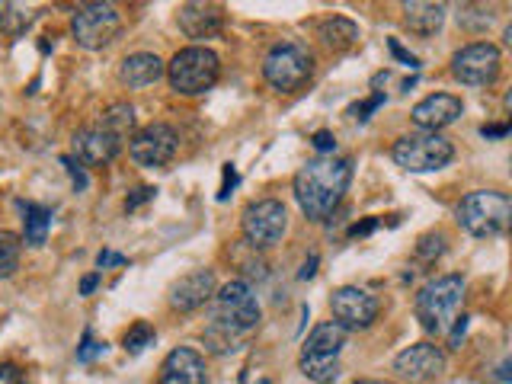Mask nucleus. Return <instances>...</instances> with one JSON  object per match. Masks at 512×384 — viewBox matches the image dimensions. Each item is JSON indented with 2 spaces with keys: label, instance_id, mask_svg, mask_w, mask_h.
I'll return each mask as SVG.
<instances>
[{
  "label": "nucleus",
  "instance_id": "1",
  "mask_svg": "<svg viewBox=\"0 0 512 384\" xmlns=\"http://www.w3.org/2000/svg\"><path fill=\"white\" fill-rule=\"evenodd\" d=\"M260 327V301L247 279H231L212 298V320L205 327V346L224 356L234 352L247 336Z\"/></svg>",
  "mask_w": 512,
  "mask_h": 384
},
{
  "label": "nucleus",
  "instance_id": "2",
  "mask_svg": "<svg viewBox=\"0 0 512 384\" xmlns=\"http://www.w3.org/2000/svg\"><path fill=\"white\" fill-rule=\"evenodd\" d=\"M352 183L349 157H317L295 173V199L311 221L330 218Z\"/></svg>",
  "mask_w": 512,
  "mask_h": 384
},
{
  "label": "nucleus",
  "instance_id": "3",
  "mask_svg": "<svg viewBox=\"0 0 512 384\" xmlns=\"http://www.w3.org/2000/svg\"><path fill=\"white\" fill-rule=\"evenodd\" d=\"M464 301V279L461 276H439L426 282L413 298V314L426 333H448L455 324L458 308Z\"/></svg>",
  "mask_w": 512,
  "mask_h": 384
},
{
  "label": "nucleus",
  "instance_id": "4",
  "mask_svg": "<svg viewBox=\"0 0 512 384\" xmlns=\"http://www.w3.org/2000/svg\"><path fill=\"white\" fill-rule=\"evenodd\" d=\"M346 333L336 320H327V324H317L311 330V336L301 346L298 356V368L304 378H311L314 384H330L340 375V352L346 346Z\"/></svg>",
  "mask_w": 512,
  "mask_h": 384
},
{
  "label": "nucleus",
  "instance_id": "5",
  "mask_svg": "<svg viewBox=\"0 0 512 384\" xmlns=\"http://www.w3.org/2000/svg\"><path fill=\"white\" fill-rule=\"evenodd\" d=\"M512 199L500 189H477L458 202V224L471 237H500L509 228Z\"/></svg>",
  "mask_w": 512,
  "mask_h": 384
},
{
  "label": "nucleus",
  "instance_id": "6",
  "mask_svg": "<svg viewBox=\"0 0 512 384\" xmlns=\"http://www.w3.org/2000/svg\"><path fill=\"white\" fill-rule=\"evenodd\" d=\"M218 77H221V58L205 45L180 48L167 64L170 87L183 96H199L205 90H212L218 84Z\"/></svg>",
  "mask_w": 512,
  "mask_h": 384
},
{
  "label": "nucleus",
  "instance_id": "7",
  "mask_svg": "<svg viewBox=\"0 0 512 384\" xmlns=\"http://www.w3.org/2000/svg\"><path fill=\"white\" fill-rule=\"evenodd\" d=\"M263 77L272 90L298 93L314 77V55L298 42H282L263 58Z\"/></svg>",
  "mask_w": 512,
  "mask_h": 384
},
{
  "label": "nucleus",
  "instance_id": "8",
  "mask_svg": "<svg viewBox=\"0 0 512 384\" xmlns=\"http://www.w3.org/2000/svg\"><path fill=\"white\" fill-rule=\"evenodd\" d=\"M394 164L407 173H432L452 164L455 148L452 141L442 138L439 132H420V135H404L394 141Z\"/></svg>",
  "mask_w": 512,
  "mask_h": 384
},
{
  "label": "nucleus",
  "instance_id": "9",
  "mask_svg": "<svg viewBox=\"0 0 512 384\" xmlns=\"http://www.w3.org/2000/svg\"><path fill=\"white\" fill-rule=\"evenodd\" d=\"M240 228H244V240L253 250H269L285 237L288 212L279 199H256L240 215Z\"/></svg>",
  "mask_w": 512,
  "mask_h": 384
},
{
  "label": "nucleus",
  "instance_id": "10",
  "mask_svg": "<svg viewBox=\"0 0 512 384\" xmlns=\"http://www.w3.org/2000/svg\"><path fill=\"white\" fill-rule=\"evenodd\" d=\"M71 29L77 45L90 48V52H100L109 42H116V36L122 32V13L112 4H87L74 13Z\"/></svg>",
  "mask_w": 512,
  "mask_h": 384
},
{
  "label": "nucleus",
  "instance_id": "11",
  "mask_svg": "<svg viewBox=\"0 0 512 384\" xmlns=\"http://www.w3.org/2000/svg\"><path fill=\"white\" fill-rule=\"evenodd\" d=\"M503 68V52L493 42H471L452 58V74L464 87H490Z\"/></svg>",
  "mask_w": 512,
  "mask_h": 384
},
{
  "label": "nucleus",
  "instance_id": "12",
  "mask_svg": "<svg viewBox=\"0 0 512 384\" xmlns=\"http://www.w3.org/2000/svg\"><path fill=\"white\" fill-rule=\"evenodd\" d=\"M180 148V135L167 122H151L138 128L128 141V154L138 167H167Z\"/></svg>",
  "mask_w": 512,
  "mask_h": 384
},
{
  "label": "nucleus",
  "instance_id": "13",
  "mask_svg": "<svg viewBox=\"0 0 512 384\" xmlns=\"http://www.w3.org/2000/svg\"><path fill=\"white\" fill-rule=\"evenodd\" d=\"M330 311H333L336 324H340L343 330H365V327H372L378 320L381 301L372 292L359 288V285H343V288H336V292H333Z\"/></svg>",
  "mask_w": 512,
  "mask_h": 384
},
{
  "label": "nucleus",
  "instance_id": "14",
  "mask_svg": "<svg viewBox=\"0 0 512 384\" xmlns=\"http://www.w3.org/2000/svg\"><path fill=\"white\" fill-rule=\"evenodd\" d=\"M445 352L432 343H416V346H407L404 352H397L394 359V375L404 378V381H413V384H426V381H436L442 378L445 372Z\"/></svg>",
  "mask_w": 512,
  "mask_h": 384
},
{
  "label": "nucleus",
  "instance_id": "15",
  "mask_svg": "<svg viewBox=\"0 0 512 384\" xmlns=\"http://www.w3.org/2000/svg\"><path fill=\"white\" fill-rule=\"evenodd\" d=\"M218 292V279L212 269H192L186 272L183 279H176L170 288V308L189 314V311H199L202 304H208Z\"/></svg>",
  "mask_w": 512,
  "mask_h": 384
},
{
  "label": "nucleus",
  "instance_id": "16",
  "mask_svg": "<svg viewBox=\"0 0 512 384\" xmlns=\"http://www.w3.org/2000/svg\"><path fill=\"white\" fill-rule=\"evenodd\" d=\"M122 151V138L106 132V128H84V132L74 135V157L77 164L87 167H106L116 160V154Z\"/></svg>",
  "mask_w": 512,
  "mask_h": 384
},
{
  "label": "nucleus",
  "instance_id": "17",
  "mask_svg": "<svg viewBox=\"0 0 512 384\" xmlns=\"http://www.w3.org/2000/svg\"><path fill=\"white\" fill-rule=\"evenodd\" d=\"M464 112L461 96L455 93H432L410 109V119L423 128V132H439V128L452 125Z\"/></svg>",
  "mask_w": 512,
  "mask_h": 384
},
{
  "label": "nucleus",
  "instance_id": "18",
  "mask_svg": "<svg viewBox=\"0 0 512 384\" xmlns=\"http://www.w3.org/2000/svg\"><path fill=\"white\" fill-rule=\"evenodd\" d=\"M208 368L202 352H196L192 346H176L170 356L160 365V378L157 384H205Z\"/></svg>",
  "mask_w": 512,
  "mask_h": 384
},
{
  "label": "nucleus",
  "instance_id": "19",
  "mask_svg": "<svg viewBox=\"0 0 512 384\" xmlns=\"http://www.w3.org/2000/svg\"><path fill=\"white\" fill-rule=\"evenodd\" d=\"M176 23L186 32V39H212L224 26V10L218 4H183Z\"/></svg>",
  "mask_w": 512,
  "mask_h": 384
},
{
  "label": "nucleus",
  "instance_id": "20",
  "mask_svg": "<svg viewBox=\"0 0 512 384\" xmlns=\"http://www.w3.org/2000/svg\"><path fill=\"white\" fill-rule=\"evenodd\" d=\"M167 74V64L160 61L157 55L151 52H138V55H128L122 61V68H119V80L125 87H148L154 84V80H160Z\"/></svg>",
  "mask_w": 512,
  "mask_h": 384
},
{
  "label": "nucleus",
  "instance_id": "21",
  "mask_svg": "<svg viewBox=\"0 0 512 384\" xmlns=\"http://www.w3.org/2000/svg\"><path fill=\"white\" fill-rule=\"evenodd\" d=\"M445 4H426V0H407L404 23L413 36H436L445 23Z\"/></svg>",
  "mask_w": 512,
  "mask_h": 384
},
{
  "label": "nucleus",
  "instance_id": "22",
  "mask_svg": "<svg viewBox=\"0 0 512 384\" xmlns=\"http://www.w3.org/2000/svg\"><path fill=\"white\" fill-rule=\"evenodd\" d=\"M317 39L324 42L330 52H346V48L359 42V26L346 20V16H330V20L317 26Z\"/></svg>",
  "mask_w": 512,
  "mask_h": 384
},
{
  "label": "nucleus",
  "instance_id": "23",
  "mask_svg": "<svg viewBox=\"0 0 512 384\" xmlns=\"http://www.w3.org/2000/svg\"><path fill=\"white\" fill-rule=\"evenodd\" d=\"M20 208H23L26 247H42L45 237H48V228H52V212H48L45 205H36V202H20Z\"/></svg>",
  "mask_w": 512,
  "mask_h": 384
},
{
  "label": "nucleus",
  "instance_id": "24",
  "mask_svg": "<svg viewBox=\"0 0 512 384\" xmlns=\"http://www.w3.org/2000/svg\"><path fill=\"white\" fill-rule=\"evenodd\" d=\"M135 125V109L128 106V103H116V106H109L106 112H103V119H100V128H106V132H112V135H125L128 128Z\"/></svg>",
  "mask_w": 512,
  "mask_h": 384
},
{
  "label": "nucleus",
  "instance_id": "25",
  "mask_svg": "<svg viewBox=\"0 0 512 384\" xmlns=\"http://www.w3.org/2000/svg\"><path fill=\"white\" fill-rule=\"evenodd\" d=\"M20 266V240L13 234H0V279H10Z\"/></svg>",
  "mask_w": 512,
  "mask_h": 384
},
{
  "label": "nucleus",
  "instance_id": "26",
  "mask_svg": "<svg viewBox=\"0 0 512 384\" xmlns=\"http://www.w3.org/2000/svg\"><path fill=\"white\" fill-rule=\"evenodd\" d=\"M157 340V333H154V327L148 324V320H138V324L125 333V352H132V356H138V352L144 349V346H151Z\"/></svg>",
  "mask_w": 512,
  "mask_h": 384
},
{
  "label": "nucleus",
  "instance_id": "27",
  "mask_svg": "<svg viewBox=\"0 0 512 384\" xmlns=\"http://www.w3.org/2000/svg\"><path fill=\"white\" fill-rule=\"evenodd\" d=\"M29 23V13H23V7L16 4H0V29L7 32V36H20Z\"/></svg>",
  "mask_w": 512,
  "mask_h": 384
},
{
  "label": "nucleus",
  "instance_id": "28",
  "mask_svg": "<svg viewBox=\"0 0 512 384\" xmlns=\"http://www.w3.org/2000/svg\"><path fill=\"white\" fill-rule=\"evenodd\" d=\"M458 23H461V26H468V29H487V26L493 23V13L484 10V7H461Z\"/></svg>",
  "mask_w": 512,
  "mask_h": 384
},
{
  "label": "nucleus",
  "instance_id": "29",
  "mask_svg": "<svg viewBox=\"0 0 512 384\" xmlns=\"http://www.w3.org/2000/svg\"><path fill=\"white\" fill-rule=\"evenodd\" d=\"M442 250H445L442 234H426V237H420V247H416V253H420L423 260H432V256H439Z\"/></svg>",
  "mask_w": 512,
  "mask_h": 384
},
{
  "label": "nucleus",
  "instance_id": "30",
  "mask_svg": "<svg viewBox=\"0 0 512 384\" xmlns=\"http://www.w3.org/2000/svg\"><path fill=\"white\" fill-rule=\"evenodd\" d=\"M103 349H106V343H96L93 336H90V330H87L84 333V343H80V349H77V362H93Z\"/></svg>",
  "mask_w": 512,
  "mask_h": 384
},
{
  "label": "nucleus",
  "instance_id": "31",
  "mask_svg": "<svg viewBox=\"0 0 512 384\" xmlns=\"http://www.w3.org/2000/svg\"><path fill=\"white\" fill-rule=\"evenodd\" d=\"M381 103H384V93H375V96H372V100H368V103H362V106H352V109H349V116H356L359 122H365V119L372 116V112H375V109H378Z\"/></svg>",
  "mask_w": 512,
  "mask_h": 384
},
{
  "label": "nucleus",
  "instance_id": "32",
  "mask_svg": "<svg viewBox=\"0 0 512 384\" xmlns=\"http://www.w3.org/2000/svg\"><path fill=\"white\" fill-rule=\"evenodd\" d=\"M157 196V189L154 186H141V189H135V196H128L125 199V212H135V208L141 205V202H151Z\"/></svg>",
  "mask_w": 512,
  "mask_h": 384
},
{
  "label": "nucleus",
  "instance_id": "33",
  "mask_svg": "<svg viewBox=\"0 0 512 384\" xmlns=\"http://www.w3.org/2000/svg\"><path fill=\"white\" fill-rule=\"evenodd\" d=\"M464 330H468V317H455V327L448 333V349H461V340H464Z\"/></svg>",
  "mask_w": 512,
  "mask_h": 384
},
{
  "label": "nucleus",
  "instance_id": "34",
  "mask_svg": "<svg viewBox=\"0 0 512 384\" xmlns=\"http://www.w3.org/2000/svg\"><path fill=\"white\" fill-rule=\"evenodd\" d=\"M388 48H391V52H394V58H400V61L407 64V68H420V58H416V55H410L407 48L400 45L397 39H388Z\"/></svg>",
  "mask_w": 512,
  "mask_h": 384
},
{
  "label": "nucleus",
  "instance_id": "35",
  "mask_svg": "<svg viewBox=\"0 0 512 384\" xmlns=\"http://www.w3.org/2000/svg\"><path fill=\"white\" fill-rule=\"evenodd\" d=\"M61 164L68 167V173H71V180L77 183V189H87V173L80 170V164H77L74 157H61Z\"/></svg>",
  "mask_w": 512,
  "mask_h": 384
},
{
  "label": "nucleus",
  "instance_id": "36",
  "mask_svg": "<svg viewBox=\"0 0 512 384\" xmlns=\"http://www.w3.org/2000/svg\"><path fill=\"white\" fill-rule=\"evenodd\" d=\"M234 186H237V170H234V164H224V183H221V189H218V199H221V202L228 199Z\"/></svg>",
  "mask_w": 512,
  "mask_h": 384
},
{
  "label": "nucleus",
  "instance_id": "37",
  "mask_svg": "<svg viewBox=\"0 0 512 384\" xmlns=\"http://www.w3.org/2000/svg\"><path fill=\"white\" fill-rule=\"evenodd\" d=\"M311 144H314V151H320V154H333L336 151V138L330 132H317L311 138Z\"/></svg>",
  "mask_w": 512,
  "mask_h": 384
},
{
  "label": "nucleus",
  "instance_id": "38",
  "mask_svg": "<svg viewBox=\"0 0 512 384\" xmlns=\"http://www.w3.org/2000/svg\"><path fill=\"white\" fill-rule=\"evenodd\" d=\"M0 384H26V381L16 365H0Z\"/></svg>",
  "mask_w": 512,
  "mask_h": 384
},
{
  "label": "nucleus",
  "instance_id": "39",
  "mask_svg": "<svg viewBox=\"0 0 512 384\" xmlns=\"http://www.w3.org/2000/svg\"><path fill=\"white\" fill-rule=\"evenodd\" d=\"M125 263H128L125 256L112 253V250H103L100 256H96V266H100V269H106V266H125Z\"/></svg>",
  "mask_w": 512,
  "mask_h": 384
},
{
  "label": "nucleus",
  "instance_id": "40",
  "mask_svg": "<svg viewBox=\"0 0 512 384\" xmlns=\"http://www.w3.org/2000/svg\"><path fill=\"white\" fill-rule=\"evenodd\" d=\"M480 135L484 138H506L509 135V125H480Z\"/></svg>",
  "mask_w": 512,
  "mask_h": 384
},
{
  "label": "nucleus",
  "instance_id": "41",
  "mask_svg": "<svg viewBox=\"0 0 512 384\" xmlns=\"http://www.w3.org/2000/svg\"><path fill=\"white\" fill-rule=\"evenodd\" d=\"M378 228V221L375 218H368V221H362V224H352L349 228V237H362V234H372Z\"/></svg>",
  "mask_w": 512,
  "mask_h": 384
},
{
  "label": "nucleus",
  "instance_id": "42",
  "mask_svg": "<svg viewBox=\"0 0 512 384\" xmlns=\"http://www.w3.org/2000/svg\"><path fill=\"white\" fill-rule=\"evenodd\" d=\"M314 272H317V256H311V260H308V263H304V269L298 272V276H301V279H311V276H314Z\"/></svg>",
  "mask_w": 512,
  "mask_h": 384
},
{
  "label": "nucleus",
  "instance_id": "43",
  "mask_svg": "<svg viewBox=\"0 0 512 384\" xmlns=\"http://www.w3.org/2000/svg\"><path fill=\"white\" fill-rule=\"evenodd\" d=\"M96 282H100V276H87L84 282H80V295H90L96 288Z\"/></svg>",
  "mask_w": 512,
  "mask_h": 384
},
{
  "label": "nucleus",
  "instance_id": "44",
  "mask_svg": "<svg viewBox=\"0 0 512 384\" xmlns=\"http://www.w3.org/2000/svg\"><path fill=\"white\" fill-rule=\"evenodd\" d=\"M352 384H394V381H381V378H362V381H352Z\"/></svg>",
  "mask_w": 512,
  "mask_h": 384
}]
</instances>
